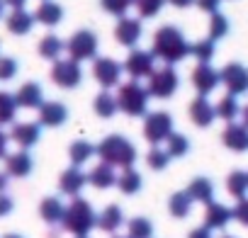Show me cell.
I'll list each match as a JSON object with an SVG mask.
<instances>
[{"mask_svg": "<svg viewBox=\"0 0 248 238\" xmlns=\"http://www.w3.org/2000/svg\"><path fill=\"white\" fill-rule=\"evenodd\" d=\"M141 22L134 20V17H122L114 27V39L122 44V46H134L139 39H141Z\"/></svg>", "mask_w": 248, "mask_h": 238, "instance_id": "16", "label": "cell"}, {"mask_svg": "<svg viewBox=\"0 0 248 238\" xmlns=\"http://www.w3.org/2000/svg\"><path fill=\"white\" fill-rule=\"evenodd\" d=\"M34 163H32V156L27 151H17V153H10L5 156V173L10 178H27L32 173Z\"/></svg>", "mask_w": 248, "mask_h": 238, "instance_id": "21", "label": "cell"}, {"mask_svg": "<svg viewBox=\"0 0 248 238\" xmlns=\"http://www.w3.org/2000/svg\"><path fill=\"white\" fill-rule=\"evenodd\" d=\"M221 238H233V236H221Z\"/></svg>", "mask_w": 248, "mask_h": 238, "instance_id": "56", "label": "cell"}, {"mask_svg": "<svg viewBox=\"0 0 248 238\" xmlns=\"http://www.w3.org/2000/svg\"><path fill=\"white\" fill-rule=\"evenodd\" d=\"M231 214H233V219H236L241 226H248V197L238 199L236 207L231 209Z\"/></svg>", "mask_w": 248, "mask_h": 238, "instance_id": "44", "label": "cell"}, {"mask_svg": "<svg viewBox=\"0 0 248 238\" xmlns=\"http://www.w3.org/2000/svg\"><path fill=\"white\" fill-rule=\"evenodd\" d=\"M66 51L78 63L80 61H88V59H95V54H97V37L90 30H80V32H76L66 42Z\"/></svg>", "mask_w": 248, "mask_h": 238, "instance_id": "7", "label": "cell"}, {"mask_svg": "<svg viewBox=\"0 0 248 238\" xmlns=\"http://www.w3.org/2000/svg\"><path fill=\"white\" fill-rule=\"evenodd\" d=\"M13 207H15V202L5 194V192H0V219L3 216H8L10 211H13Z\"/></svg>", "mask_w": 248, "mask_h": 238, "instance_id": "45", "label": "cell"}, {"mask_svg": "<svg viewBox=\"0 0 248 238\" xmlns=\"http://www.w3.org/2000/svg\"><path fill=\"white\" fill-rule=\"evenodd\" d=\"M178 85H180V78H178L175 68L166 66V68H158V71H154V73L149 75V88H146V90H149V97L168 100V97L175 95Z\"/></svg>", "mask_w": 248, "mask_h": 238, "instance_id": "5", "label": "cell"}, {"mask_svg": "<svg viewBox=\"0 0 248 238\" xmlns=\"http://www.w3.org/2000/svg\"><path fill=\"white\" fill-rule=\"evenodd\" d=\"M3 238H25V236H20V233H8V236H3Z\"/></svg>", "mask_w": 248, "mask_h": 238, "instance_id": "53", "label": "cell"}, {"mask_svg": "<svg viewBox=\"0 0 248 238\" xmlns=\"http://www.w3.org/2000/svg\"><path fill=\"white\" fill-rule=\"evenodd\" d=\"M3 10H5V3H3V0H0V15H3Z\"/></svg>", "mask_w": 248, "mask_h": 238, "instance_id": "54", "label": "cell"}, {"mask_svg": "<svg viewBox=\"0 0 248 238\" xmlns=\"http://www.w3.org/2000/svg\"><path fill=\"white\" fill-rule=\"evenodd\" d=\"M226 34H229V20L221 13H214L212 20H209V39L217 42V39H221Z\"/></svg>", "mask_w": 248, "mask_h": 238, "instance_id": "39", "label": "cell"}, {"mask_svg": "<svg viewBox=\"0 0 248 238\" xmlns=\"http://www.w3.org/2000/svg\"><path fill=\"white\" fill-rule=\"evenodd\" d=\"M93 109H95L97 117L109 119V117H114V112L119 109V107H117V97H114L112 92H100V95L95 97V102H93Z\"/></svg>", "mask_w": 248, "mask_h": 238, "instance_id": "32", "label": "cell"}, {"mask_svg": "<svg viewBox=\"0 0 248 238\" xmlns=\"http://www.w3.org/2000/svg\"><path fill=\"white\" fill-rule=\"evenodd\" d=\"M68 156H71V163L80 168L83 163H88L95 156V146L90 141H73L71 149H68Z\"/></svg>", "mask_w": 248, "mask_h": 238, "instance_id": "33", "label": "cell"}, {"mask_svg": "<svg viewBox=\"0 0 248 238\" xmlns=\"http://www.w3.org/2000/svg\"><path fill=\"white\" fill-rule=\"evenodd\" d=\"M166 144H168L166 151H168L170 158H183V156L190 151V141H187L185 134H175V132H173V134L166 139Z\"/></svg>", "mask_w": 248, "mask_h": 238, "instance_id": "37", "label": "cell"}, {"mask_svg": "<svg viewBox=\"0 0 248 238\" xmlns=\"http://www.w3.org/2000/svg\"><path fill=\"white\" fill-rule=\"evenodd\" d=\"M112 238H129V236H112Z\"/></svg>", "mask_w": 248, "mask_h": 238, "instance_id": "55", "label": "cell"}, {"mask_svg": "<svg viewBox=\"0 0 248 238\" xmlns=\"http://www.w3.org/2000/svg\"><path fill=\"white\" fill-rule=\"evenodd\" d=\"M17 61L10 56H0V80H13L17 73Z\"/></svg>", "mask_w": 248, "mask_h": 238, "instance_id": "43", "label": "cell"}, {"mask_svg": "<svg viewBox=\"0 0 248 238\" xmlns=\"http://www.w3.org/2000/svg\"><path fill=\"white\" fill-rule=\"evenodd\" d=\"M168 3H170V5H175V8H190V5L195 3V0H168Z\"/></svg>", "mask_w": 248, "mask_h": 238, "instance_id": "50", "label": "cell"}, {"mask_svg": "<svg viewBox=\"0 0 248 238\" xmlns=\"http://www.w3.org/2000/svg\"><path fill=\"white\" fill-rule=\"evenodd\" d=\"M134 5H137V13L141 17H154L161 13V8L166 5V0H134Z\"/></svg>", "mask_w": 248, "mask_h": 238, "instance_id": "41", "label": "cell"}, {"mask_svg": "<svg viewBox=\"0 0 248 238\" xmlns=\"http://www.w3.org/2000/svg\"><path fill=\"white\" fill-rule=\"evenodd\" d=\"M219 83H221L219 71H214L209 63L195 66V71H192V85H195V90H197L200 95L207 97L209 92H214V90L219 88Z\"/></svg>", "mask_w": 248, "mask_h": 238, "instance_id": "12", "label": "cell"}, {"mask_svg": "<svg viewBox=\"0 0 248 238\" xmlns=\"http://www.w3.org/2000/svg\"><path fill=\"white\" fill-rule=\"evenodd\" d=\"M85 185H88V175H85L78 165L66 168V170L61 173V178H59V190H61L63 194H68V197H78Z\"/></svg>", "mask_w": 248, "mask_h": 238, "instance_id": "14", "label": "cell"}, {"mask_svg": "<svg viewBox=\"0 0 248 238\" xmlns=\"http://www.w3.org/2000/svg\"><path fill=\"white\" fill-rule=\"evenodd\" d=\"M32 25H34V15H30V13H25V10H13V13L8 15V30H10L13 34L25 37V34L32 32Z\"/></svg>", "mask_w": 248, "mask_h": 238, "instance_id": "27", "label": "cell"}, {"mask_svg": "<svg viewBox=\"0 0 248 238\" xmlns=\"http://www.w3.org/2000/svg\"><path fill=\"white\" fill-rule=\"evenodd\" d=\"M127 236L129 238H154V223L146 216H134L127 223Z\"/></svg>", "mask_w": 248, "mask_h": 238, "instance_id": "36", "label": "cell"}, {"mask_svg": "<svg viewBox=\"0 0 248 238\" xmlns=\"http://www.w3.org/2000/svg\"><path fill=\"white\" fill-rule=\"evenodd\" d=\"M68 119V109L63 102H44L39 107V124L42 127H61Z\"/></svg>", "mask_w": 248, "mask_h": 238, "instance_id": "19", "label": "cell"}, {"mask_svg": "<svg viewBox=\"0 0 248 238\" xmlns=\"http://www.w3.org/2000/svg\"><path fill=\"white\" fill-rule=\"evenodd\" d=\"M231 219H233L231 209H229L226 204H221V202H214V199H212V202L207 204V209H204V226H207L209 231L224 228Z\"/></svg>", "mask_w": 248, "mask_h": 238, "instance_id": "20", "label": "cell"}, {"mask_svg": "<svg viewBox=\"0 0 248 238\" xmlns=\"http://www.w3.org/2000/svg\"><path fill=\"white\" fill-rule=\"evenodd\" d=\"M151 54L170 66V63H178L185 56H190V44H187L185 34L178 27L166 25L154 34V51Z\"/></svg>", "mask_w": 248, "mask_h": 238, "instance_id": "1", "label": "cell"}, {"mask_svg": "<svg viewBox=\"0 0 248 238\" xmlns=\"http://www.w3.org/2000/svg\"><path fill=\"white\" fill-rule=\"evenodd\" d=\"M122 71H124V66L117 63L114 59H107V56H100V59H95V63H93V75H95V80H97L105 90L119 85Z\"/></svg>", "mask_w": 248, "mask_h": 238, "instance_id": "10", "label": "cell"}, {"mask_svg": "<svg viewBox=\"0 0 248 238\" xmlns=\"http://www.w3.org/2000/svg\"><path fill=\"white\" fill-rule=\"evenodd\" d=\"M124 223V211L117 204H107L100 214H97V228L105 233H117Z\"/></svg>", "mask_w": 248, "mask_h": 238, "instance_id": "22", "label": "cell"}, {"mask_svg": "<svg viewBox=\"0 0 248 238\" xmlns=\"http://www.w3.org/2000/svg\"><path fill=\"white\" fill-rule=\"evenodd\" d=\"M141 185H144V178H141V173L134 170V168H124L122 175L117 178V187H119L124 194H137V192L141 190Z\"/></svg>", "mask_w": 248, "mask_h": 238, "instance_id": "28", "label": "cell"}, {"mask_svg": "<svg viewBox=\"0 0 248 238\" xmlns=\"http://www.w3.org/2000/svg\"><path fill=\"white\" fill-rule=\"evenodd\" d=\"M15 102L22 109H39L44 104V90L39 83H25L15 92Z\"/></svg>", "mask_w": 248, "mask_h": 238, "instance_id": "17", "label": "cell"}, {"mask_svg": "<svg viewBox=\"0 0 248 238\" xmlns=\"http://www.w3.org/2000/svg\"><path fill=\"white\" fill-rule=\"evenodd\" d=\"M173 134V117L168 112H151L144 122V136L149 144L158 146Z\"/></svg>", "mask_w": 248, "mask_h": 238, "instance_id": "6", "label": "cell"}, {"mask_svg": "<svg viewBox=\"0 0 248 238\" xmlns=\"http://www.w3.org/2000/svg\"><path fill=\"white\" fill-rule=\"evenodd\" d=\"M63 214H66V207H63V202H61L59 197H46V199H42V204H39V216H42L49 226L61 223V221H63Z\"/></svg>", "mask_w": 248, "mask_h": 238, "instance_id": "24", "label": "cell"}, {"mask_svg": "<svg viewBox=\"0 0 248 238\" xmlns=\"http://www.w3.org/2000/svg\"><path fill=\"white\" fill-rule=\"evenodd\" d=\"M61 223H63V228H66L71 236L83 238V236H88V233L97 226V214H95V209L90 207V202L78 194V197H73V202L66 207V214H63V221H61Z\"/></svg>", "mask_w": 248, "mask_h": 238, "instance_id": "3", "label": "cell"}, {"mask_svg": "<svg viewBox=\"0 0 248 238\" xmlns=\"http://www.w3.org/2000/svg\"><path fill=\"white\" fill-rule=\"evenodd\" d=\"M219 3L221 0H197V8L209 13V15H214V13H219Z\"/></svg>", "mask_w": 248, "mask_h": 238, "instance_id": "46", "label": "cell"}, {"mask_svg": "<svg viewBox=\"0 0 248 238\" xmlns=\"http://www.w3.org/2000/svg\"><path fill=\"white\" fill-rule=\"evenodd\" d=\"M3 3H5V5H10L13 10H22L27 0H3Z\"/></svg>", "mask_w": 248, "mask_h": 238, "instance_id": "49", "label": "cell"}, {"mask_svg": "<svg viewBox=\"0 0 248 238\" xmlns=\"http://www.w3.org/2000/svg\"><path fill=\"white\" fill-rule=\"evenodd\" d=\"M190 54H192L200 63H209V61L214 59V42H212V39L195 42V44H190Z\"/></svg>", "mask_w": 248, "mask_h": 238, "instance_id": "38", "label": "cell"}, {"mask_svg": "<svg viewBox=\"0 0 248 238\" xmlns=\"http://www.w3.org/2000/svg\"><path fill=\"white\" fill-rule=\"evenodd\" d=\"M8 141H10V136L0 129V158H5L8 156Z\"/></svg>", "mask_w": 248, "mask_h": 238, "instance_id": "48", "label": "cell"}, {"mask_svg": "<svg viewBox=\"0 0 248 238\" xmlns=\"http://www.w3.org/2000/svg\"><path fill=\"white\" fill-rule=\"evenodd\" d=\"M117 107L129 114V117H141L146 114V107H149V90L141 88L137 80H129L119 85L117 90Z\"/></svg>", "mask_w": 248, "mask_h": 238, "instance_id": "4", "label": "cell"}, {"mask_svg": "<svg viewBox=\"0 0 248 238\" xmlns=\"http://www.w3.org/2000/svg\"><path fill=\"white\" fill-rule=\"evenodd\" d=\"M226 192L236 199H243L248 194V173L243 170H233L229 178H226Z\"/></svg>", "mask_w": 248, "mask_h": 238, "instance_id": "29", "label": "cell"}, {"mask_svg": "<svg viewBox=\"0 0 248 238\" xmlns=\"http://www.w3.org/2000/svg\"><path fill=\"white\" fill-rule=\"evenodd\" d=\"M51 80L59 85V88H78L80 80H83V71H80V63L73 61V59H59L54 61V68H51Z\"/></svg>", "mask_w": 248, "mask_h": 238, "instance_id": "8", "label": "cell"}, {"mask_svg": "<svg viewBox=\"0 0 248 238\" xmlns=\"http://www.w3.org/2000/svg\"><path fill=\"white\" fill-rule=\"evenodd\" d=\"M241 119H243L241 124H243V127H248V104H246V107L241 109Z\"/></svg>", "mask_w": 248, "mask_h": 238, "instance_id": "52", "label": "cell"}, {"mask_svg": "<svg viewBox=\"0 0 248 238\" xmlns=\"http://www.w3.org/2000/svg\"><path fill=\"white\" fill-rule=\"evenodd\" d=\"M88 182L95 187V190H107L112 185H117V173L112 165L107 163H97L90 173H88Z\"/></svg>", "mask_w": 248, "mask_h": 238, "instance_id": "23", "label": "cell"}, {"mask_svg": "<svg viewBox=\"0 0 248 238\" xmlns=\"http://www.w3.org/2000/svg\"><path fill=\"white\" fill-rule=\"evenodd\" d=\"M187 238H214V236H212V231L207 226H200V228H192L187 233Z\"/></svg>", "mask_w": 248, "mask_h": 238, "instance_id": "47", "label": "cell"}, {"mask_svg": "<svg viewBox=\"0 0 248 238\" xmlns=\"http://www.w3.org/2000/svg\"><path fill=\"white\" fill-rule=\"evenodd\" d=\"M192 209V199L187 192H175L170 199H168V211L175 216V219H185Z\"/></svg>", "mask_w": 248, "mask_h": 238, "instance_id": "35", "label": "cell"}, {"mask_svg": "<svg viewBox=\"0 0 248 238\" xmlns=\"http://www.w3.org/2000/svg\"><path fill=\"white\" fill-rule=\"evenodd\" d=\"M185 192L190 194V199H192V202L209 204V202L214 199V185H212V180H209V178H195V180L187 185V190H185Z\"/></svg>", "mask_w": 248, "mask_h": 238, "instance_id": "25", "label": "cell"}, {"mask_svg": "<svg viewBox=\"0 0 248 238\" xmlns=\"http://www.w3.org/2000/svg\"><path fill=\"white\" fill-rule=\"evenodd\" d=\"M221 141H224V146H226L229 151H233V153L248 151V127L229 122V127H226L224 134H221Z\"/></svg>", "mask_w": 248, "mask_h": 238, "instance_id": "18", "label": "cell"}, {"mask_svg": "<svg viewBox=\"0 0 248 238\" xmlns=\"http://www.w3.org/2000/svg\"><path fill=\"white\" fill-rule=\"evenodd\" d=\"M10 139L22 149H32L34 144H39L42 139V127L37 122H20V124H13V132H10Z\"/></svg>", "mask_w": 248, "mask_h": 238, "instance_id": "13", "label": "cell"}, {"mask_svg": "<svg viewBox=\"0 0 248 238\" xmlns=\"http://www.w3.org/2000/svg\"><path fill=\"white\" fill-rule=\"evenodd\" d=\"M146 163H149V168H151V170H166V165L170 163V156H168V151H166V149L154 146V149L149 151V156H146Z\"/></svg>", "mask_w": 248, "mask_h": 238, "instance_id": "40", "label": "cell"}, {"mask_svg": "<svg viewBox=\"0 0 248 238\" xmlns=\"http://www.w3.org/2000/svg\"><path fill=\"white\" fill-rule=\"evenodd\" d=\"M15 114H17L15 95L0 90V127H3V124H13L15 122Z\"/></svg>", "mask_w": 248, "mask_h": 238, "instance_id": "34", "label": "cell"}, {"mask_svg": "<svg viewBox=\"0 0 248 238\" xmlns=\"http://www.w3.org/2000/svg\"><path fill=\"white\" fill-rule=\"evenodd\" d=\"M34 20L42 22V25H46V27H54V25H59L63 20V8L59 3L44 0V3L37 8V13H34Z\"/></svg>", "mask_w": 248, "mask_h": 238, "instance_id": "26", "label": "cell"}, {"mask_svg": "<svg viewBox=\"0 0 248 238\" xmlns=\"http://www.w3.org/2000/svg\"><path fill=\"white\" fill-rule=\"evenodd\" d=\"M95 153L102 158V163L112 165V168H134L137 163V146L122 134H112L107 139H102L95 149Z\"/></svg>", "mask_w": 248, "mask_h": 238, "instance_id": "2", "label": "cell"}, {"mask_svg": "<svg viewBox=\"0 0 248 238\" xmlns=\"http://www.w3.org/2000/svg\"><path fill=\"white\" fill-rule=\"evenodd\" d=\"M8 180H10L8 173H0V192H5V190H8Z\"/></svg>", "mask_w": 248, "mask_h": 238, "instance_id": "51", "label": "cell"}, {"mask_svg": "<svg viewBox=\"0 0 248 238\" xmlns=\"http://www.w3.org/2000/svg\"><path fill=\"white\" fill-rule=\"evenodd\" d=\"M217 117L224 119V122H233V119L241 114V107H238V100L236 95H224L219 102H217Z\"/></svg>", "mask_w": 248, "mask_h": 238, "instance_id": "31", "label": "cell"}, {"mask_svg": "<svg viewBox=\"0 0 248 238\" xmlns=\"http://www.w3.org/2000/svg\"><path fill=\"white\" fill-rule=\"evenodd\" d=\"M102 3V8L109 13V15H124L129 10V5H134V0H100Z\"/></svg>", "mask_w": 248, "mask_h": 238, "instance_id": "42", "label": "cell"}, {"mask_svg": "<svg viewBox=\"0 0 248 238\" xmlns=\"http://www.w3.org/2000/svg\"><path fill=\"white\" fill-rule=\"evenodd\" d=\"M154 61H156V56H154L151 51L137 49V51H132V54L127 56V61H124V71H127L134 80L149 78V75L154 73V66H156Z\"/></svg>", "mask_w": 248, "mask_h": 238, "instance_id": "11", "label": "cell"}, {"mask_svg": "<svg viewBox=\"0 0 248 238\" xmlns=\"http://www.w3.org/2000/svg\"><path fill=\"white\" fill-rule=\"evenodd\" d=\"M219 78H221V85L229 90V95H243L248 92V68L243 63H226L221 71H219Z\"/></svg>", "mask_w": 248, "mask_h": 238, "instance_id": "9", "label": "cell"}, {"mask_svg": "<svg viewBox=\"0 0 248 238\" xmlns=\"http://www.w3.org/2000/svg\"><path fill=\"white\" fill-rule=\"evenodd\" d=\"M83 238H88V236H83Z\"/></svg>", "mask_w": 248, "mask_h": 238, "instance_id": "57", "label": "cell"}, {"mask_svg": "<svg viewBox=\"0 0 248 238\" xmlns=\"http://www.w3.org/2000/svg\"><path fill=\"white\" fill-rule=\"evenodd\" d=\"M66 49V44L56 37V34H46L42 42H39V56L42 59H49V61H59L61 51Z\"/></svg>", "mask_w": 248, "mask_h": 238, "instance_id": "30", "label": "cell"}, {"mask_svg": "<svg viewBox=\"0 0 248 238\" xmlns=\"http://www.w3.org/2000/svg\"><path fill=\"white\" fill-rule=\"evenodd\" d=\"M214 117H217V109H214V104L204 95H197L190 102V119H192L195 127H202V129L209 127L214 122Z\"/></svg>", "mask_w": 248, "mask_h": 238, "instance_id": "15", "label": "cell"}]
</instances>
